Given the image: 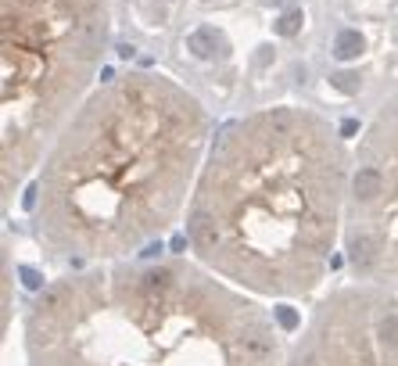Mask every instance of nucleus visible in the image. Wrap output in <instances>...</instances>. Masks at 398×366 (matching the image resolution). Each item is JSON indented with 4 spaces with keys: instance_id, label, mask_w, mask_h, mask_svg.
<instances>
[{
    "instance_id": "nucleus-1",
    "label": "nucleus",
    "mask_w": 398,
    "mask_h": 366,
    "mask_svg": "<svg viewBox=\"0 0 398 366\" xmlns=\"http://www.w3.org/2000/svg\"><path fill=\"white\" fill-rule=\"evenodd\" d=\"M212 144L205 104L162 72L94 86L36 169V241L69 263H122L183 223Z\"/></svg>"
},
{
    "instance_id": "nucleus-2",
    "label": "nucleus",
    "mask_w": 398,
    "mask_h": 366,
    "mask_svg": "<svg viewBox=\"0 0 398 366\" xmlns=\"http://www.w3.org/2000/svg\"><path fill=\"white\" fill-rule=\"evenodd\" d=\"M352 147L298 104L230 119L208 144L183 226L194 258L241 291L309 294L345 241Z\"/></svg>"
},
{
    "instance_id": "nucleus-3",
    "label": "nucleus",
    "mask_w": 398,
    "mask_h": 366,
    "mask_svg": "<svg viewBox=\"0 0 398 366\" xmlns=\"http://www.w3.org/2000/svg\"><path fill=\"white\" fill-rule=\"evenodd\" d=\"M36 366H280V334L201 263H97L29 309Z\"/></svg>"
},
{
    "instance_id": "nucleus-4",
    "label": "nucleus",
    "mask_w": 398,
    "mask_h": 366,
    "mask_svg": "<svg viewBox=\"0 0 398 366\" xmlns=\"http://www.w3.org/2000/svg\"><path fill=\"white\" fill-rule=\"evenodd\" d=\"M112 43L108 0H0V194L4 205L94 94Z\"/></svg>"
},
{
    "instance_id": "nucleus-5",
    "label": "nucleus",
    "mask_w": 398,
    "mask_h": 366,
    "mask_svg": "<svg viewBox=\"0 0 398 366\" xmlns=\"http://www.w3.org/2000/svg\"><path fill=\"white\" fill-rule=\"evenodd\" d=\"M345 251L355 276H398V90L352 147Z\"/></svg>"
},
{
    "instance_id": "nucleus-6",
    "label": "nucleus",
    "mask_w": 398,
    "mask_h": 366,
    "mask_svg": "<svg viewBox=\"0 0 398 366\" xmlns=\"http://www.w3.org/2000/svg\"><path fill=\"white\" fill-rule=\"evenodd\" d=\"M291 366H398V306L366 288L338 291Z\"/></svg>"
}]
</instances>
